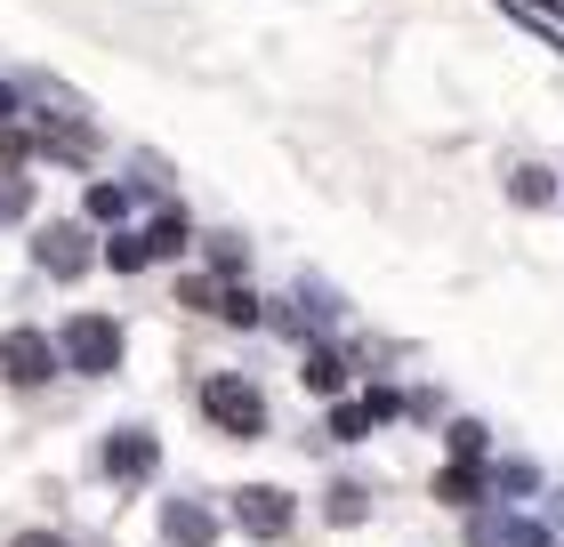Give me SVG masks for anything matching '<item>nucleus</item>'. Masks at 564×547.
I'll use <instances>...</instances> for the list:
<instances>
[{"label":"nucleus","instance_id":"nucleus-1","mask_svg":"<svg viewBox=\"0 0 564 547\" xmlns=\"http://www.w3.org/2000/svg\"><path fill=\"white\" fill-rule=\"evenodd\" d=\"M210 411H218L226 427H242V435H259V427H267V419H259V395H250L242 379H218V386H210Z\"/></svg>","mask_w":564,"mask_h":547},{"label":"nucleus","instance_id":"nucleus-2","mask_svg":"<svg viewBox=\"0 0 564 547\" xmlns=\"http://www.w3.org/2000/svg\"><path fill=\"white\" fill-rule=\"evenodd\" d=\"M65 338H73V362H82V371H113V354H121V347H113V322H89V315H82Z\"/></svg>","mask_w":564,"mask_h":547},{"label":"nucleus","instance_id":"nucleus-3","mask_svg":"<svg viewBox=\"0 0 564 547\" xmlns=\"http://www.w3.org/2000/svg\"><path fill=\"white\" fill-rule=\"evenodd\" d=\"M242 524H259V532H282V524H291V500H274V491H242Z\"/></svg>","mask_w":564,"mask_h":547},{"label":"nucleus","instance_id":"nucleus-4","mask_svg":"<svg viewBox=\"0 0 564 547\" xmlns=\"http://www.w3.org/2000/svg\"><path fill=\"white\" fill-rule=\"evenodd\" d=\"M41 266H48V274H73V266H82V233H73V226L41 233Z\"/></svg>","mask_w":564,"mask_h":547},{"label":"nucleus","instance_id":"nucleus-5","mask_svg":"<svg viewBox=\"0 0 564 547\" xmlns=\"http://www.w3.org/2000/svg\"><path fill=\"white\" fill-rule=\"evenodd\" d=\"M0 362H9V379H41V371H48L41 347H0Z\"/></svg>","mask_w":564,"mask_h":547},{"label":"nucleus","instance_id":"nucleus-6","mask_svg":"<svg viewBox=\"0 0 564 547\" xmlns=\"http://www.w3.org/2000/svg\"><path fill=\"white\" fill-rule=\"evenodd\" d=\"M517 201H549V177L541 169H517Z\"/></svg>","mask_w":564,"mask_h":547},{"label":"nucleus","instance_id":"nucleus-7","mask_svg":"<svg viewBox=\"0 0 564 547\" xmlns=\"http://www.w3.org/2000/svg\"><path fill=\"white\" fill-rule=\"evenodd\" d=\"M17 201H24V186H17V177H0V218H17Z\"/></svg>","mask_w":564,"mask_h":547},{"label":"nucleus","instance_id":"nucleus-8","mask_svg":"<svg viewBox=\"0 0 564 547\" xmlns=\"http://www.w3.org/2000/svg\"><path fill=\"white\" fill-rule=\"evenodd\" d=\"M17 547H57V539H17Z\"/></svg>","mask_w":564,"mask_h":547}]
</instances>
